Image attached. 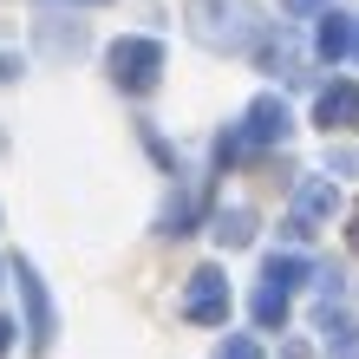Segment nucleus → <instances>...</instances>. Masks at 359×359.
<instances>
[{
    "label": "nucleus",
    "mask_w": 359,
    "mask_h": 359,
    "mask_svg": "<svg viewBox=\"0 0 359 359\" xmlns=\"http://www.w3.org/2000/svg\"><path fill=\"white\" fill-rule=\"evenodd\" d=\"M262 33L255 0H189V39L209 53H248Z\"/></svg>",
    "instance_id": "f257e3e1"
},
{
    "label": "nucleus",
    "mask_w": 359,
    "mask_h": 359,
    "mask_svg": "<svg viewBox=\"0 0 359 359\" xmlns=\"http://www.w3.org/2000/svg\"><path fill=\"white\" fill-rule=\"evenodd\" d=\"M111 79H118L124 92H151L157 79H163V46L144 39V33H124L118 46H111Z\"/></svg>",
    "instance_id": "f03ea898"
},
{
    "label": "nucleus",
    "mask_w": 359,
    "mask_h": 359,
    "mask_svg": "<svg viewBox=\"0 0 359 359\" xmlns=\"http://www.w3.org/2000/svg\"><path fill=\"white\" fill-rule=\"evenodd\" d=\"M183 320H196V327H229V281H222V268H196L183 281Z\"/></svg>",
    "instance_id": "7ed1b4c3"
},
{
    "label": "nucleus",
    "mask_w": 359,
    "mask_h": 359,
    "mask_svg": "<svg viewBox=\"0 0 359 359\" xmlns=\"http://www.w3.org/2000/svg\"><path fill=\"white\" fill-rule=\"evenodd\" d=\"M333 209H340V189H333V177H307L301 189H294V209H287V236L307 242L313 229H320Z\"/></svg>",
    "instance_id": "20e7f679"
},
{
    "label": "nucleus",
    "mask_w": 359,
    "mask_h": 359,
    "mask_svg": "<svg viewBox=\"0 0 359 359\" xmlns=\"http://www.w3.org/2000/svg\"><path fill=\"white\" fill-rule=\"evenodd\" d=\"M287 131H294V118H287V104L274 98V92H262L255 104H248V118H242V151H268V144H287Z\"/></svg>",
    "instance_id": "39448f33"
},
{
    "label": "nucleus",
    "mask_w": 359,
    "mask_h": 359,
    "mask_svg": "<svg viewBox=\"0 0 359 359\" xmlns=\"http://www.w3.org/2000/svg\"><path fill=\"white\" fill-rule=\"evenodd\" d=\"M13 274H20V301H27V340H33V353H46V346H53V333H59L53 301H46V287H39L33 262H13Z\"/></svg>",
    "instance_id": "423d86ee"
},
{
    "label": "nucleus",
    "mask_w": 359,
    "mask_h": 359,
    "mask_svg": "<svg viewBox=\"0 0 359 359\" xmlns=\"http://www.w3.org/2000/svg\"><path fill=\"white\" fill-rule=\"evenodd\" d=\"M313 118L327 131H359V79H333V86L313 98Z\"/></svg>",
    "instance_id": "0eeeda50"
},
{
    "label": "nucleus",
    "mask_w": 359,
    "mask_h": 359,
    "mask_svg": "<svg viewBox=\"0 0 359 359\" xmlns=\"http://www.w3.org/2000/svg\"><path fill=\"white\" fill-rule=\"evenodd\" d=\"M313 53H320L327 66H340L346 53H359V33H353V20H346L340 7H327V13H320V33H313Z\"/></svg>",
    "instance_id": "6e6552de"
},
{
    "label": "nucleus",
    "mask_w": 359,
    "mask_h": 359,
    "mask_svg": "<svg viewBox=\"0 0 359 359\" xmlns=\"http://www.w3.org/2000/svg\"><path fill=\"white\" fill-rule=\"evenodd\" d=\"M313 274H320V268H313L307 255H294V248H287V255H281V248H274V255H268V268H262V281H274V287H301V281H313Z\"/></svg>",
    "instance_id": "1a4fd4ad"
},
{
    "label": "nucleus",
    "mask_w": 359,
    "mask_h": 359,
    "mask_svg": "<svg viewBox=\"0 0 359 359\" xmlns=\"http://www.w3.org/2000/svg\"><path fill=\"white\" fill-rule=\"evenodd\" d=\"M248 313H255V327H262V333H281V327H287V287L262 281V287H255V301H248Z\"/></svg>",
    "instance_id": "9d476101"
},
{
    "label": "nucleus",
    "mask_w": 359,
    "mask_h": 359,
    "mask_svg": "<svg viewBox=\"0 0 359 359\" xmlns=\"http://www.w3.org/2000/svg\"><path fill=\"white\" fill-rule=\"evenodd\" d=\"M209 236H216L222 248H248V242H255V216H248V209H216Z\"/></svg>",
    "instance_id": "9b49d317"
},
{
    "label": "nucleus",
    "mask_w": 359,
    "mask_h": 359,
    "mask_svg": "<svg viewBox=\"0 0 359 359\" xmlns=\"http://www.w3.org/2000/svg\"><path fill=\"white\" fill-rule=\"evenodd\" d=\"M320 333H327V346L340 353V359H353V320H346V313L333 307V301L320 307Z\"/></svg>",
    "instance_id": "f8f14e48"
},
{
    "label": "nucleus",
    "mask_w": 359,
    "mask_h": 359,
    "mask_svg": "<svg viewBox=\"0 0 359 359\" xmlns=\"http://www.w3.org/2000/svg\"><path fill=\"white\" fill-rule=\"evenodd\" d=\"M216 359H268V353H262L255 340H248V333H229V340H222V353H216Z\"/></svg>",
    "instance_id": "ddd939ff"
},
{
    "label": "nucleus",
    "mask_w": 359,
    "mask_h": 359,
    "mask_svg": "<svg viewBox=\"0 0 359 359\" xmlns=\"http://www.w3.org/2000/svg\"><path fill=\"white\" fill-rule=\"evenodd\" d=\"M333 170H340V177H359V151H353V144H340V151L327 157V177H333Z\"/></svg>",
    "instance_id": "4468645a"
},
{
    "label": "nucleus",
    "mask_w": 359,
    "mask_h": 359,
    "mask_svg": "<svg viewBox=\"0 0 359 359\" xmlns=\"http://www.w3.org/2000/svg\"><path fill=\"white\" fill-rule=\"evenodd\" d=\"M13 333H20L13 320H0V359H7V353H13Z\"/></svg>",
    "instance_id": "2eb2a0df"
},
{
    "label": "nucleus",
    "mask_w": 359,
    "mask_h": 359,
    "mask_svg": "<svg viewBox=\"0 0 359 359\" xmlns=\"http://www.w3.org/2000/svg\"><path fill=\"white\" fill-rule=\"evenodd\" d=\"M346 242H353V248H359V203H353V229H346Z\"/></svg>",
    "instance_id": "dca6fc26"
}]
</instances>
